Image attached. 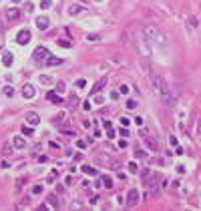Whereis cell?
<instances>
[{
  "label": "cell",
  "instance_id": "25",
  "mask_svg": "<svg viewBox=\"0 0 201 211\" xmlns=\"http://www.w3.org/2000/svg\"><path fill=\"white\" fill-rule=\"evenodd\" d=\"M40 83H42V85H52V78L45 75V77H40Z\"/></svg>",
  "mask_w": 201,
  "mask_h": 211
},
{
  "label": "cell",
  "instance_id": "44",
  "mask_svg": "<svg viewBox=\"0 0 201 211\" xmlns=\"http://www.w3.org/2000/svg\"><path fill=\"white\" fill-rule=\"evenodd\" d=\"M77 145L80 147V149H85V147H87V143H85V141H77Z\"/></svg>",
  "mask_w": 201,
  "mask_h": 211
},
{
  "label": "cell",
  "instance_id": "46",
  "mask_svg": "<svg viewBox=\"0 0 201 211\" xmlns=\"http://www.w3.org/2000/svg\"><path fill=\"white\" fill-rule=\"evenodd\" d=\"M12 2H22V0H12Z\"/></svg>",
  "mask_w": 201,
  "mask_h": 211
},
{
  "label": "cell",
  "instance_id": "10",
  "mask_svg": "<svg viewBox=\"0 0 201 211\" xmlns=\"http://www.w3.org/2000/svg\"><path fill=\"white\" fill-rule=\"evenodd\" d=\"M26 121L30 123V125H38L40 123V117H38V113H34V111H30V113H26Z\"/></svg>",
  "mask_w": 201,
  "mask_h": 211
},
{
  "label": "cell",
  "instance_id": "36",
  "mask_svg": "<svg viewBox=\"0 0 201 211\" xmlns=\"http://www.w3.org/2000/svg\"><path fill=\"white\" fill-rule=\"evenodd\" d=\"M32 193H34V195H38V193H42V187H40V185H36V187L32 189Z\"/></svg>",
  "mask_w": 201,
  "mask_h": 211
},
{
  "label": "cell",
  "instance_id": "42",
  "mask_svg": "<svg viewBox=\"0 0 201 211\" xmlns=\"http://www.w3.org/2000/svg\"><path fill=\"white\" fill-rule=\"evenodd\" d=\"M175 155H183V149H181L179 145H177V147H175Z\"/></svg>",
  "mask_w": 201,
  "mask_h": 211
},
{
  "label": "cell",
  "instance_id": "43",
  "mask_svg": "<svg viewBox=\"0 0 201 211\" xmlns=\"http://www.w3.org/2000/svg\"><path fill=\"white\" fill-rule=\"evenodd\" d=\"M83 109H85V111H89V109H90V100H87V103L83 105Z\"/></svg>",
  "mask_w": 201,
  "mask_h": 211
},
{
  "label": "cell",
  "instance_id": "1",
  "mask_svg": "<svg viewBox=\"0 0 201 211\" xmlns=\"http://www.w3.org/2000/svg\"><path fill=\"white\" fill-rule=\"evenodd\" d=\"M151 80H153V87L157 89L159 97L163 99V103H165V105H173V103H175V97H173V93H171V87L167 85V80L163 77H159V75H153Z\"/></svg>",
  "mask_w": 201,
  "mask_h": 211
},
{
  "label": "cell",
  "instance_id": "8",
  "mask_svg": "<svg viewBox=\"0 0 201 211\" xmlns=\"http://www.w3.org/2000/svg\"><path fill=\"white\" fill-rule=\"evenodd\" d=\"M6 18H8V20H18V18H20V10H18V8H8V10H6Z\"/></svg>",
  "mask_w": 201,
  "mask_h": 211
},
{
  "label": "cell",
  "instance_id": "12",
  "mask_svg": "<svg viewBox=\"0 0 201 211\" xmlns=\"http://www.w3.org/2000/svg\"><path fill=\"white\" fill-rule=\"evenodd\" d=\"M12 62H14V55H12V52H4V56H2V65H4V67H10Z\"/></svg>",
  "mask_w": 201,
  "mask_h": 211
},
{
  "label": "cell",
  "instance_id": "9",
  "mask_svg": "<svg viewBox=\"0 0 201 211\" xmlns=\"http://www.w3.org/2000/svg\"><path fill=\"white\" fill-rule=\"evenodd\" d=\"M36 26H38L40 30H46V28L50 26V20H48L46 16H38V18H36Z\"/></svg>",
  "mask_w": 201,
  "mask_h": 211
},
{
  "label": "cell",
  "instance_id": "23",
  "mask_svg": "<svg viewBox=\"0 0 201 211\" xmlns=\"http://www.w3.org/2000/svg\"><path fill=\"white\" fill-rule=\"evenodd\" d=\"M22 133L26 135V137H32V133H34V131L30 129V127H26V125H24V127H22Z\"/></svg>",
  "mask_w": 201,
  "mask_h": 211
},
{
  "label": "cell",
  "instance_id": "20",
  "mask_svg": "<svg viewBox=\"0 0 201 211\" xmlns=\"http://www.w3.org/2000/svg\"><path fill=\"white\" fill-rule=\"evenodd\" d=\"M56 42L62 46V48H70V46H73V42H68V38H58Z\"/></svg>",
  "mask_w": 201,
  "mask_h": 211
},
{
  "label": "cell",
  "instance_id": "13",
  "mask_svg": "<svg viewBox=\"0 0 201 211\" xmlns=\"http://www.w3.org/2000/svg\"><path fill=\"white\" fill-rule=\"evenodd\" d=\"M105 85H107V77H105V78H100L99 83H97V85H95V87H93V89H90V95H97V93H99V90L103 89V87H105Z\"/></svg>",
  "mask_w": 201,
  "mask_h": 211
},
{
  "label": "cell",
  "instance_id": "24",
  "mask_svg": "<svg viewBox=\"0 0 201 211\" xmlns=\"http://www.w3.org/2000/svg\"><path fill=\"white\" fill-rule=\"evenodd\" d=\"M48 201L52 203V207H60V201H56V197H55V195H50V197H48Z\"/></svg>",
  "mask_w": 201,
  "mask_h": 211
},
{
  "label": "cell",
  "instance_id": "45",
  "mask_svg": "<svg viewBox=\"0 0 201 211\" xmlns=\"http://www.w3.org/2000/svg\"><path fill=\"white\" fill-rule=\"evenodd\" d=\"M197 131H199V135H201V121L197 123Z\"/></svg>",
  "mask_w": 201,
  "mask_h": 211
},
{
  "label": "cell",
  "instance_id": "31",
  "mask_svg": "<svg viewBox=\"0 0 201 211\" xmlns=\"http://www.w3.org/2000/svg\"><path fill=\"white\" fill-rule=\"evenodd\" d=\"M129 119H127V117H121V127H129Z\"/></svg>",
  "mask_w": 201,
  "mask_h": 211
},
{
  "label": "cell",
  "instance_id": "22",
  "mask_svg": "<svg viewBox=\"0 0 201 211\" xmlns=\"http://www.w3.org/2000/svg\"><path fill=\"white\" fill-rule=\"evenodd\" d=\"M135 155H137V157H141V159H145L147 153L143 151V149H139V147H137V149H135Z\"/></svg>",
  "mask_w": 201,
  "mask_h": 211
},
{
  "label": "cell",
  "instance_id": "6",
  "mask_svg": "<svg viewBox=\"0 0 201 211\" xmlns=\"http://www.w3.org/2000/svg\"><path fill=\"white\" fill-rule=\"evenodd\" d=\"M137 48H139V52L143 56H151V50H149V46H147V40L143 36H139V42H137Z\"/></svg>",
  "mask_w": 201,
  "mask_h": 211
},
{
  "label": "cell",
  "instance_id": "27",
  "mask_svg": "<svg viewBox=\"0 0 201 211\" xmlns=\"http://www.w3.org/2000/svg\"><path fill=\"white\" fill-rule=\"evenodd\" d=\"M4 95H6V97H12V95H14V89H12V87H4Z\"/></svg>",
  "mask_w": 201,
  "mask_h": 211
},
{
  "label": "cell",
  "instance_id": "41",
  "mask_svg": "<svg viewBox=\"0 0 201 211\" xmlns=\"http://www.w3.org/2000/svg\"><path fill=\"white\" fill-rule=\"evenodd\" d=\"M141 175H143V179H147L149 175H151V171H149V169H143V173H141Z\"/></svg>",
  "mask_w": 201,
  "mask_h": 211
},
{
  "label": "cell",
  "instance_id": "34",
  "mask_svg": "<svg viewBox=\"0 0 201 211\" xmlns=\"http://www.w3.org/2000/svg\"><path fill=\"white\" fill-rule=\"evenodd\" d=\"M24 8H26V12H32V10H34L32 2H26V6H24Z\"/></svg>",
  "mask_w": 201,
  "mask_h": 211
},
{
  "label": "cell",
  "instance_id": "4",
  "mask_svg": "<svg viewBox=\"0 0 201 211\" xmlns=\"http://www.w3.org/2000/svg\"><path fill=\"white\" fill-rule=\"evenodd\" d=\"M16 42H18V44H28V42H30V30H26V28H22V30H20V32L16 34Z\"/></svg>",
  "mask_w": 201,
  "mask_h": 211
},
{
  "label": "cell",
  "instance_id": "11",
  "mask_svg": "<svg viewBox=\"0 0 201 211\" xmlns=\"http://www.w3.org/2000/svg\"><path fill=\"white\" fill-rule=\"evenodd\" d=\"M22 97L24 99H32L34 97V89L30 87V85H24L22 87Z\"/></svg>",
  "mask_w": 201,
  "mask_h": 211
},
{
  "label": "cell",
  "instance_id": "30",
  "mask_svg": "<svg viewBox=\"0 0 201 211\" xmlns=\"http://www.w3.org/2000/svg\"><path fill=\"white\" fill-rule=\"evenodd\" d=\"M119 93H121V95H127V93H129V87H127V85H121V87H119Z\"/></svg>",
  "mask_w": 201,
  "mask_h": 211
},
{
  "label": "cell",
  "instance_id": "3",
  "mask_svg": "<svg viewBox=\"0 0 201 211\" xmlns=\"http://www.w3.org/2000/svg\"><path fill=\"white\" fill-rule=\"evenodd\" d=\"M145 34H149L151 38H157V42H161V44H165V36L159 32L157 28H153V26H147L145 28Z\"/></svg>",
  "mask_w": 201,
  "mask_h": 211
},
{
  "label": "cell",
  "instance_id": "5",
  "mask_svg": "<svg viewBox=\"0 0 201 211\" xmlns=\"http://www.w3.org/2000/svg\"><path fill=\"white\" fill-rule=\"evenodd\" d=\"M137 203H139V189H131V191L127 193V205L133 207Z\"/></svg>",
  "mask_w": 201,
  "mask_h": 211
},
{
  "label": "cell",
  "instance_id": "37",
  "mask_svg": "<svg viewBox=\"0 0 201 211\" xmlns=\"http://www.w3.org/2000/svg\"><path fill=\"white\" fill-rule=\"evenodd\" d=\"M121 135H123V137H129V129H127V127H121Z\"/></svg>",
  "mask_w": 201,
  "mask_h": 211
},
{
  "label": "cell",
  "instance_id": "33",
  "mask_svg": "<svg viewBox=\"0 0 201 211\" xmlns=\"http://www.w3.org/2000/svg\"><path fill=\"white\" fill-rule=\"evenodd\" d=\"M56 89H58V93H62V90H65V83L58 80V83H56Z\"/></svg>",
  "mask_w": 201,
  "mask_h": 211
},
{
  "label": "cell",
  "instance_id": "18",
  "mask_svg": "<svg viewBox=\"0 0 201 211\" xmlns=\"http://www.w3.org/2000/svg\"><path fill=\"white\" fill-rule=\"evenodd\" d=\"M46 65H48V67H58V65H62V58L50 56V58H46Z\"/></svg>",
  "mask_w": 201,
  "mask_h": 211
},
{
  "label": "cell",
  "instance_id": "7",
  "mask_svg": "<svg viewBox=\"0 0 201 211\" xmlns=\"http://www.w3.org/2000/svg\"><path fill=\"white\" fill-rule=\"evenodd\" d=\"M46 99L50 100V103H55V105H62V97H60V95H56L55 90L46 93Z\"/></svg>",
  "mask_w": 201,
  "mask_h": 211
},
{
  "label": "cell",
  "instance_id": "39",
  "mask_svg": "<svg viewBox=\"0 0 201 211\" xmlns=\"http://www.w3.org/2000/svg\"><path fill=\"white\" fill-rule=\"evenodd\" d=\"M169 143H171V145H173V147H177V139H175V137H169Z\"/></svg>",
  "mask_w": 201,
  "mask_h": 211
},
{
  "label": "cell",
  "instance_id": "29",
  "mask_svg": "<svg viewBox=\"0 0 201 211\" xmlns=\"http://www.w3.org/2000/svg\"><path fill=\"white\" fill-rule=\"evenodd\" d=\"M135 107H137V100H133V99L127 100V109H135Z\"/></svg>",
  "mask_w": 201,
  "mask_h": 211
},
{
  "label": "cell",
  "instance_id": "16",
  "mask_svg": "<svg viewBox=\"0 0 201 211\" xmlns=\"http://www.w3.org/2000/svg\"><path fill=\"white\" fill-rule=\"evenodd\" d=\"M100 181H103V187H107V189H113L115 185H113V177H109V175H103L100 177Z\"/></svg>",
  "mask_w": 201,
  "mask_h": 211
},
{
  "label": "cell",
  "instance_id": "15",
  "mask_svg": "<svg viewBox=\"0 0 201 211\" xmlns=\"http://www.w3.org/2000/svg\"><path fill=\"white\" fill-rule=\"evenodd\" d=\"M145 139V143L149 145V149H153V151H157L159 149V143H157V139H153V137H143Z\"/></svg>",
  "mask_w": 201,
  "mask_h": 211
},
{
  "label": "cell",
  "instance_id": "26",
  "mask_svg": "<svg viewBox=\"0 0 201 211\" xmlns=\"http://www.w3.org/2000/svg\"><path fill=\"white\" fill-rule=\"evenodd\" d=\"M129 171H131V173H139V169H137V163H135V161L129 163Z\"/></svg>",
  "mask_w": 201,
  "mask_h": 211
},
{
  "label": "cell",
  "instance_id": "19",
  "mask_svg": "<svg viewBox=\"0 0 201 211\" xmlns=\"http://www.w3.org/2000/svg\"><path fill=\"white\" fill-rule=\"evenodd\" d=\"M14 147H16V149H24V147H26L24 137H14Z\"/></svg>",
  "mask_w": 201,
  "mask_h": 211
},
{
  "label": "cell",
  "instance_id": "14",
  "mask_svg": "<svg viewBox=\"0 0 201 211\" xmlns=\"http://www.w3.org/2000/svg\"><path fill=\"white\" fill-rule=\"evenodd\" d=\"M83 173H85V175H90V177H97V175H99V171H97L95 167H90V165L83 167Z\"/></svg>",
  "mask_w": 201,
  "mask_h": 211
},
{
  "label": "cell",
  "instance_id": "47",
  "mask_svg": "<svg viewBox=\"0 0 201 211\" xmlns=\"http://www.w3.org/2000/svg\"><path fill=\"white\" fill-rule=\"evenodd\" d=\"M97 2H100V0H97Z\"/></svg>",
  "mask_w": 201,
  "mask_h": 211
},
{
  "label": "cell",
  "instance_id": "2",
  "mask_svg": "<svg viewBox=\"0 0 201 211\" xmlns=\"http://www.w3.org/2000/svg\"><path fill=\"white\" fill-rule=\"evenodd\" d=\"M48 56H50V52H48V48H45V46H38V48L34 50L32 58L36 60V62H40V60H46Z\"/></svg>",
  "mask_w": 201,
  "mask_h": 211
},
{
  "label": "cell",
  "instance_id": "21",
  "mask_svg": "<svg viewBox=\"0 0 201 211\" xmlns=\"http://www.w3.org/2000/svg\"><path fill=\"white\" fill-rule=\"evenodd\" d=\"M50 4H52V0H40V8H42V10L50 8Z\"/></svg>",
  "mask_w": 201,
  "mask_h": 211
},
{
  "label": "cell",
  "instance_id": "32",
  "mask_svg": "<svg viewBox=\"0 0 201 211\" xmlns=\"http://www.w3.org/2000/svg\"><path fill=\"white\" fill-rule=\"evenodd\" d=\"M85 85H87V80H85V78H78V80H77V87H78V89H83Z\"/></svg>",
  "mask_w": 201,
  "mask_h": 211
},
{
  "label": "cell",
  "instance_id": "38",
  "mask_svg": "<svg viewBox=\"0 0 201 211\" xmlns=\"http://www.w3.org/2000/svg\"><path fill=\"white\" fill-rule=\"evenodd\" d=\"M107 137H109V139H113V137H115V131H113V127H111V129H107Z\"/></svg>",
  "mask_w": 201,
  "mask_h": 211
},
{
  "label": "cell",
  "instance_id": "28",
  "mask_svg": "<svg viewBox=\"0 0 201 211\" xmlns=\"http://www.w3.org/2000/svg\"><path fill=\"white\" fill-rule=\"evenodd\" d=\"M87 40H89V42H97V40H99V34H89Z\"/></svg>",
  "mask_w": 201,
  "mask_h": 211
},
{
  "label": "cell",
  "instance_id": "17",
  "mask_svg": "<svg viewBox=\"0 0 201 211\" xmlns=\"http://www.w3.org/2000/svg\"><path fill=\"white\" fill-rule=\"evenodd\" d=\"M83 8H85L83 4H73V6L68 8V14H70V16H75V14H78V12H83Z\"/></svg>",
  "mask_w": 201,
  "mask_h": 211
},
{
  "label": "cell",
  "instance_id": "35",
  "mask_svg": "<svg viewBox=\"0 0 201 211\" xmlns=\"http://www.w3.org/2000/svg\"><path fill=\"white\" fill-rule=\"evenodd\" d=\"M119 95H121L119 90H113V93H111V99H113V100H117V99H119Z\"/></svg>",
  "mask_w": 201,
  "mask_h": 211
},
{
  "label": "cell",
  "instance_id": "40",
  "mask_svg": "<svg viewBox=\"0 0 201 211\" xmlns=\"http://www.w3.org/2000/svg\"><path fill=\"white\" fill-rule=\"evenodd\" d=\"M189 22H191V26H197V18H195V16H189Z\"/></svg>",
  "mask_w": 201,
  "mask_h": 211
}]
</instances>
